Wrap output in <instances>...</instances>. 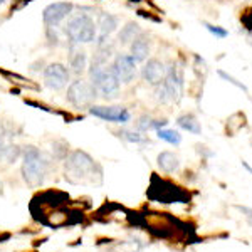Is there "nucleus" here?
<instances>
[{
    "label": "nucleus",
    "mask_w": 252,
    "mask_h": 252,
    "mask_svg": "<svg viewBox=\"0 0 252 252\" xmlns=\"http://www.w3.org/2000/svg\"><path fill=\"white\" fill-rule=\"evenodd\" d=\"M97 97L96 89L93 88V84L89 83V79L78 78L71 81L67 86L66 99L72 104L74 108H91L94 104Z\"/></svg>",
    "instance_id": "nucleus-7"
},
{
    "label": "nucleus",
    "mask_w": 252,
    "mask_h": 252,
    "mask_svg": "<svg viewBox=\"0 0 252 252\" xmlns=\"http://www.w3.org/2000/svg\"><path fill=\"white\" fill-rule=\"evenodd\" d=\"M89 113L103 121H109V123L125 125L131 120L129 111L123 106H96V104H93V106L89 108Z\"/></svg>",
    "instance_id": "nucleus-11"
},
{
    "label": "nucleus",
    "mask_w": 252,
    "mask_h": 252,
    "mask_svg": "<svg viewBox=\"0 0 252 252\" xmlns=\"http://www.w3.org/2000/svg\"><path fill=\"white\" fill-rule=\"evenodd\" d=\"M69 71L76 74L78 78L88 71V56L83 49H79L76 44H71V54H69Z\"/></svg>",
    "instance_id": "nucleus-14"
},
{
    "label": "nucleus",
    "mask_w": 252,
    "mask_h": 252,
    "mask_svg": "<svg viewBox=\"0 0 252 252\" xmlns=\"http://www.w3.org/2000/svg\"><path fill=\"white\" fill-rule=\"evenodd\" d=\"M166 67L160 59H148L145 66L141 67V78L150 84V86H160L165 81Z\"/></svg>",
    "instance_id": "nucleus-13"
},
{
    "label": "nucleus",
    "mask_w": 252,
    "mask_h": 252,
    "mask_svg": "<svg viewBox=\"0 0 252 252\" xmlns=\"http://www.w3.org/2000/svg\"><path fill=\"white\" fill-rule=\"evenodd\" d=\"M64 175H66V180L74 185L101 184L103 180V170L99 163H96L93 157L81 150H76L66 158Z\"/></svg>",
    "instance_id": "nucleus-1"
},
{
    "label": "nucleus",
    "mask_w": 252,
    "mask_h": 252,
    "mask_svg": "<svg viewBox=\"0 0 252 252\" xmlns=\"http://www.w3.org/2000/svg\"><path fill=\"white\" fill-rule=\"evenodd\" d=\"M157 161H158V166H160L165 173H173L180 168V160H178V157L172 152H161L160 155H158Z\"/></svg>",
    "instance_id": "nucleus-18"
},
{
    "label": "nucleus",
    "mask_w": 252,
    "mask_h": 252,
    "mask_svg": "<svg viewBox=\"0 0 252 252\" xmlns=\"http://www.w3.org/2000/svg\"><path fill=\"white\" fill-rule=\"evenodd\" d=\"M141 34H143L141 27L138 26L136 22H128L123 29L120 31V34H118V44H120V46H129V44Z\"/></svg>",
    "instance_id": "nucleus-17"
},
{
    "label": "nucleus",
    "mask_w": 252,
    "mask_h": 252,
    "mask_svg": "<svg viewBox=\"0 0 252 252\" xmlns=\"http://www.w3.org/2000/svg\"><path fill=\"white\" fill-rule=\"evenodd\" d=\"M157 135L160 140H163L166 141V143H170V145H180L182 143V135L178 131H175V129H165V128H161V129H158L157 131Z\"/></svg>",
    "instance_id": "nucleus-21"
},
{
    "label": "nucleus",
    "mask_w": 252,
    "mask_h": 252,
    "mask_svg": "<svg viewBox=\"0 0 252 252\" xmlns=\"http://www.w3.org/2000/svg\"><path fill=\"white\" fill-rule=\"evenodd\" d=\"M111 69L121 84H129L136 78V61L129 54H118L113 61Z\"/></svg>",
    "instance_id": "nucleus-10"
},
{
    "label": "nucleus",
    "mask_w": 252,
    "mask_h": 252,
    "mask_svg": "<svg viewBox=\"0 0 252 252\" xmlns=\"http://www.w3.org/2000/svg\"><path fill=\"white\" fill-rule=\"evenodd\" d=\"M3 3H7V0H0V5H3Z\"/></svg>",
    "instance_id": "nucleus-28"
},
{
    "label": "nucleus",
    "mask_w": 252,
    "mask_h": 252,
    "mask_svg": "<svg viewBox=\"0 0 252 252\" xmlns=\"http://www.w3.org/2000/svg\"><path fill=\"white\" fill-rule=\"evenodd\" d=\"M0 187H2V184H0Z\"/></svg>",
    "instance_id": "nucleus-29"
},
{
    "label": "nucleus",
    "mask_w": 252,
    "mask_h": 252,
    "mask_svg": "<svg viewBox=\"0 0 252 252\" xmlns=\"http://www.w3.org/2000/svg\"><path fill=\"white\" fill-rule=\"evenodd\" d=\"M123 140L129 141V143H143L146 141V138L141 135L140 131H129V129H121L120 133H118Z\"/></svg>",
    "instance_id": "nucleus-22"
},
{
    "label": "nucleus",
    "mask_w": 252,
    "mask_h": 252,
    "mask_svg": "<svg viewBox=\"0 0 252 252\" xmlns=\"http://www.w3.org/2000/svg\"><path fill=\"white\" fill-rule=\"evenodd\" d=\"M129 56L136 61V63H145L150 56V39L145 34L138 35V37L129 44Z\"/></svg>",
    "instance_id": "nucleus-16"
},
{
    "label": "nucleus",
    "mask_w": 252,
    "mask_h": 252,
    "mask_svg": "<svg viewBox=\"0 0 252 252\" xmlns=\"http://www.w3.org/2000/svg\"><path fill=\"white\" fill-rule=\"evenodd\" d=\"M71 83V71L61 63H51L44 69V84L52 91H61Z\"/></svg>",
    "instance_id": "nucleus-9"
},
{
    "label": "nucleus",
    "mask_w": 252,
    "mask_h": 252,
    "mask_svg": "<svg viewBox=\"0 0 252 252\" xmlns=\"http://www.w3.org/2000/svg\"><path fill=\"white\" fill-rule=\"evenodd\" d=\"M177 125H178V128L185 129V131H189V133H193V135H200L202 133V126L198 123V120L193 115H190V113L178 116Z\"/></svg>",
    "instance_id": "nucleus-19"
},
{
    "label": "nucleus",
    "mask_w": 252,
    "mask_h": 252,
    "mask_svg": "<svg viewBox=\"0 0 252 252\" xmlns=\"http://www.w3.org/2000/svg\"><path fill=\"white\" fill-rule=\"evenodd\" d=\"M204 27L207 31L210 32L212 35H215L217 39H225L227 35H229V32H227L223 27H220V26H214V24H209V22H204Z\"/></svg>",
    "instance_id": "nucleus-24"
},
{
    "label": "nucleus",
    "mask_w": 252,
    "mask_h": 252,
    "mask_svg": "<svg viewBox=\"0 0 252 252\" xmlns=\"http://www.w3.org/2000/svg\"><path fill=\"white\" fill-rule=\"evenodd\" d=\"M235 209L237 210H241V212L246 215V219H247V222L251 223V227H252V209H249V207H242V205H235Z\"/></svg>",
    "instance_id": "nucleus-26"
},
{
    "label": "nucleus",
    "mask_w": 252,
    "mask_h": 252,
    "mask_svg": "<svg viewBox=\"0 0 252 252\" xmlns=\"http://www.w3.org/2000/svg\"><path fill=\"white\" fill-rule=\"evenodd\" d=\"M184 94V72L178 66L166 69L165 81L157 86V99L160 103H178Z\"/></svg>",
    "instance_id": "nucleus-6"
},
{
    "label": "nucleus",
    "mask_w": 252,
    "mask_h": 252,
    "mask_svg": "<svg viewBox=\"0 0 252 252\" xmlns=\"http://www.w3.org/2000/svg\"><path fill=\"white\" fill-rule=\"evenodd\" d=\"M49 172V158L35 146H27L22 153V178L32 189L44 184Z\"/></svg>",
    "instance_id": "nucleus-2"
},
{
    "label": "nucleus",
    "mask_w": 252,
    "mask_h": 252,
    "mask_svg": "<svg viewBox=\"0 0 252 252\" xmlns=\"http://www.w3.org/2000/svg\"><path fill=\"white\" fill-rule=\"evenodd\" d=\"M146 195L150 200L160 202V204H189L190 202V193L187 190L175 185L173 182L160 178L158 175L152 177Z\"/></svg>",
    "instance_id": "nucleus-4"
},
{
    "label": "nucleus",
    "mask_w": 252,
    "mask_h": 252,
    "mask_svg": "<svg viewBox=\"0 0 252 252\" xmlns=\"http://www.w3.org/2000/svg\"><path fill=\"white\" fill-rule=\"evenodd\" d=\"M97 29H99V37H97V46L108 42L109 35L118 29V19L111 14H101L97 20Z\"/></svg>",
    "instance_id": "nucleus-15"
},
{
    "label": "nucleus",
    "mask_w": 252,
    "mask_h": 252,
    "mask_svg": "<svg viewBox=\"0 0 252 252\" xmlns=\"http://www.w3.org/2000/svg\"><path fill=\"white\" fill-rule=\"evenodd\" d=\"M89 83L96 89L97 96L103 99H115L120 93L121 83L118 81L111 66H89L88 67Z\"/></svg>",
    "instance_id": "nucleus-5"
},
{
    "label": "nucleus",
    "mask_w": 252,
    "mask_h": 252,
    "mask_svg": "<svg viewBox=\"0 0 252 252\" xmlns=\"http://www.w3.org/2000/svg\"><path fill=\"white\" fill-rule=\"evenodd\" d=\"M74 10V3L71 2H54L47 5L42 12V22L46 29H58Z\"/></svg>",
    "instance_id": "nucleus-8"
},
{
    "label": "nucleus",
    "mask_w": 252,
    "mask_h": 252,
    "mask_svg": "<svg viewBox=\"0 0 252 252\" xmlns=\"http://www.w3.org/2000/svg\"><path fill=\"white\" fill-rule=\"evenodd\" d=\"M168 125V121L166 120H153V118H148V116H143L138 120V131H150V129H161L165 128V126Z\"/></svg>",
    "instance_id": "nucleus-20"
},
{
    "label": "nucleus",
    "mask_w": 252,
    "mask_h": 252,
    "mask_svg": "<svg viewBox=\"0 0 252 252\" xmlns=\"http://www.w3.org/2000/svg\"><path fill=\"white\" fill-rule=\"evenodd\" d=\"M242 166H244V168H246L247 172H249V173L252 175V166H251L249 163H247V161H242Z\"/></svg>",
    "instance_id": "nucleus-27"
},
{
    "label": "nucleus",
    "mask_w": 252,
    "mask_h": 252,
    "mask_svg": "<svg viewBox=\"0 0 252 252\" xmlns=\"http://www.w3.org/2000/svg\"><path fill=\"white\" fill-rule=\"evenodd\" d=\"M241 24L247 32H252V7L246 9L241 14Z\"/></svg>",
    "instance_id": "nucleus-25"
},
{
    "label": "nucleus",
    "mask_w": 252,
    "mask_h": 252,
    "mask_svg": "<svg viewBox=\"0 0 252 252\" xmlns=\"http://www.w3.org/2000/svg\"><path fill=\"white\" fill-rule=\"evenodd\" d=\"M64 35L69 39V44H89L97 37V26L89 14L81 10L79 14H71L66 26L63 27Z\"/></svg>",
    "instance_id": "nucleus-3"
},
{
    "label": "nucleus",
    "mask_w": 252,
    "mask_h": 252,
    "mask_svg": "<svg viewBox=\"0 0 252 252\" xmlns=\"http://www.w3.org/2000/svg\"><path fill=\"white\" fill-rule=\"evenodd\" d=\"M217 74L220 76V78H222L223 81H227V83H230V84H232V86H235L237 89H241V91H244V93H246V94H247V93H249V88H247L246 84L241 83V81H239V79H235L234 76L227 74V72H225V71H222V69H219Z\"/></svg>",
    "instance_id": "nucleus-23"
},
{
    "label": "nucleus",
    "mask_w": 252,
    "mask_h": 252,
    "mask_svg": "<svg viewBox=\"0 0 252 252\" xmlns=\"http://www.w3.org/2000/svg\"><path fill=\"white\" fill-rule=\"evenodd\" d=\"M20 155L19 146L12 140V131L0 121V161L14 163Z\"/></svg>",
    "instance_id": "nucleus-12"
}]
</instances>
